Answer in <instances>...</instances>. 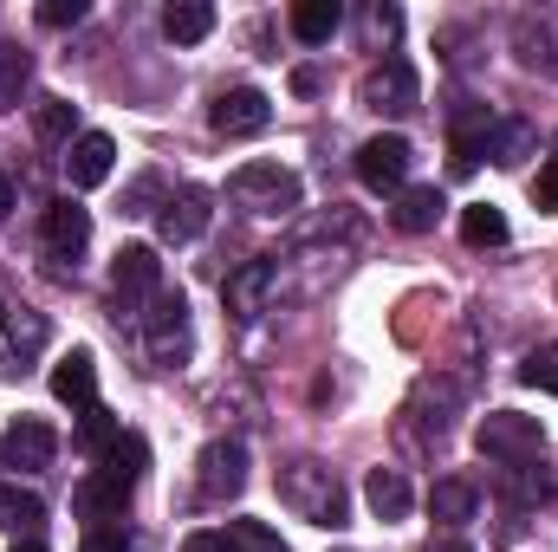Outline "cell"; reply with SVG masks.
<instances>
[{"label":"cell","instance_id":"1","mask_svg":"<svg viewBox=\"0 0 558 552\" xmlns=\"http://www.w3.org/2000/svg\"><path fill=\"white\" fill-rule=\"evenodd\" d=\"M279 501L312 527H331V533L344 527V488L325 461H286L279 468Z\"/></svg>","mask_w":558,"mask_h":552},{"label":"cell","instance_id":"2","mask_svg":"<svg viewBox=\"0 0 558 552\" xmlns=\"http://www.w3.org/2000/svg\"><path fill=\"white\" fill-rule=\"evenodd\" d=\"M474 448H481L487 461H500V468H526V461H539L546 429H539V416L487 410V416H481V429H474Z\"/></svg>","mask_w":558,"mask_h":552},{"label":"cell","instance_id":"3","mask_svg":"<svg viewBox=\"0 0 558 552\" xmlns=\"http://www.w3.org/2000/svg\"><path fill=\"white\" fill-rule=\"evenodd\" d=\"M143 345H149L156 364L189 358V299H182V286H156L143 299Z\"/></svg>","mask_w":558,"mask_h":552},{"label":"cell","instance_id":"4","mask_svg":"<svg viewBox=\"0 0 558 552\" xmlns=\"http://www.w3.org/2000/svg\"><path fill=\"white\" fill-rule=\"evenodd\" d=\"M228 195L254 215H286V208H299V176L286 163H241L228 176Z\"/></svg>","mask_w":558,"mask_h":552},{"label":"cell","instance_id":"5","mask_svg":"<svg viewBox=\"0 0 558 552\" xmlns=\"http://www.w3.org/2000/svg\"><path fill=\"white\" fill-rule=\"evenodd\" d=\"M357 98L377 111V118H410L422 105V79H416V65L403 59V52H390L384 65H371L364 72V85H357Z\"/></svg>","mask_w":558,"mask_h":552},{"label":"cell","instance_id":"6","mask_svg":"<svg viewBox=\"0 0 558 552\" xmlns=\"http://www.w3.org/2000/svg\"><path fill=\"white\" fill-rule=\"evenodd\" d=\"M241 488H247V448L228 442V435L208 442L202 461H195V501H202V507H228Z\"/></svg>","mask_w":558,"mask_h":552},{"label":"cell","instance_id":"7","mask_svg":"<svg viewBox=\"0 0 558 552\" xmlns=\"http://www.w3.org/2000/svg\"><path fill=\"white\" fill-rule=\"evenodd\" d=\"M410 163H416V149H410V137H397V131L357 143V176H364V189H377V195H397V189L410 182Z\"/></svg>","mask_w":558,"mask_h":552},{"label":"cell","instance_id":"8","mask_svg":"<svg viewBox=\"0 0 558 552\" xmlns=\"http://www.w3.org/2000/svg\"><path fill=\"white\" fill-rule=\"evenodd\" d=\"M208 124H215V137H260V131L274 124V98L254 92V85H234V92L215 98Z\"/></svg>","mask_w":558,"mask_h":552},{"label":"cell","instance_id":"9","mask_svg":"<svg viewBox=\"0 0 558 552\" xmlns=\"http://www.w3.org/2000/svg\"><path fill=\"white\" fill-rule=\"evenodd\" d=\"M156 228H162V241H169V248H189V241H202V228H208V189L182 182L175 195H162V208H156Z\"/></svg>","mask_w":558,"mask_h":552},{"label":"cell","instance_id":"10","mask_svg":"<svg viewBox=\"0 0 558 552\" xmlns=\"http://www.w3.org/2000/svg\"><path fill=\"white\" fill-rule=\"evenodd\" d=\"M131 481L124 475H111V468H98V475H85L78 488H72V507L85 514V520H124V507H131Z\"/></svg>","mask_w":558,"mask_h":552},{"label":"cell","instance_id":"11","mask_svg":"<svg viewBox=\"0 0 558 552\" xmlns=\"http://www.w3.org/2000/svg\"><path fill=\"white\" fill-rule=\"evenodd\" d=\"M52 397H59V404H72L78 416L98 404V358H92L85 345H72V351L52 364Z\"/></svg>","mask_w":558,"mask_h":552},{"label":"cell","instance_id":"12","mask_svg":"<svg viewBox=\"0 0 558 552\" xmlns=\"http://www.w3.org/2000/svg\"><path fill=\"white\" fill-rule=\"evenodd\" d=\"M513 52H520V65H526V72L558 79V20H553V13H526V20L513 26Z\"/></svg>","mask_w":558,"mask_h":552},{"label":"cell","instance_id":"13","mask_svg":"<svg viewBox=\"0 0 558 552\" xmlns=\"http://www.w3.org/2000/svg\"><path fill=\"white\" fill-rule=\"evenodd\" d=\"M111 163H118V143L105 137V131H85V137H72V149H65V176H72V189H98V182H111Z\"/></svg>","mask_w":558,"mask_h":552},{"label":"cell","instance_id":"14","mask_svg":"<svg viewBox=\"0 0 558 552\" xmlns=\"http://www.w3.org/2000/svg\"><path fill=\"white\" fill-rule=\"evenodd\" d=\"M111 286H118V305L149 299V292L162 286V261H156V248H124V254L111 261Z\"/></svg>","mask_w":558,"mask_h":552},{"label":"cell","instance_id":"15","mask_svg":"<svg viewBox=\"0 0 558 552\" xmlns=\"http://www.w3.org/2000/svg\"><path fill=\"white\" fill-rule=\"evenodd\" d=\"M85 241H92V215L65 195V202H52L46 208V248L52 254H65V261H78L85 254Z\"/></svg>","mask_w":558,"mask_h":552},{"label":"cell","instance_id":"16","mask_svg":"<svg viewBox=\"0 0 558 552\" xmlns=\"http://www.w3.org/2000/svg\"><path fill=\"white\" fill-rule=\"evenodd\" d=\"M7 461L13 468H52V455H59V435L46 429V422H33V416H20L13 429H7Z\"/></svg>","mask_w":558,"mask_h":552},{"label":"cell","instance_id":"17","mask_svg":"<svg viewBox=\"0 0 558 552\" xmlns=\"http://www.w3.org/2000/svg\"><path fill=\"white\" fill-rule=\"evenodd\" d=\"M274 286H279V267H274V261H247L241 274L228 279V305H234V319H260Z\"/></svg>","mask_w":558,"mask_h":552},{"label":"cell","instance_id":"18","mask_svg":"<svg viewBox=\"0 0 558 552\" xmlns=\"http://www.w3.org/2000/svg\"><path fill=\"white\" fill-rule=\"evenodd\" d=\"M0 527H7L13 540H39V527H46V501H39L33 488H20V481H0Z\"/></svg>","mask_w":558,"mask_h":552},{"label":"cell","instance_id":"19","mask_svg":"<svg viewBox=\"0 0 558 552\" xmlns=\"http://www.w3.org/2000/svg\"><path fill=\"white\" fill-rule=\"evenodd\" d=\"M364 501H371V514H377V520H403L416 494H410L403 468H371V475H364Z\"/></svg>","mask_w":558,"mask_h":552},{"label":"cell","instance_id":"20","mask_svg":"<svg viewBox=\"0 0 558 552\" xmlns=\"http://www.w3.org/2000/svg\"><path fill=\"white\" fill-rule=\"evenodd\" d=\"M441 208H448V202H441V189H435V182H422V189H403V195H397L390 221H397L403 235H428V228L441 221Z\"/></svg>","mask_w":558,"mask_h":552},{"label":"cell","instance_id":"21","mask_svg":"<svg viewBox=\"0 0 558 552\" xmlns=\"http://www.w3.org/2000/svg\"><path fill=\"white\" fill-rule=\"evenodd\" d=\"M162 33H169L175 46H195V39L215 33V7H208V0H169V7H162Z\"/></svg>","mask_w":558,"mask_h":552},{"label":"cell","instance_id":"22","mask_svg":"<svg viewBox=\"0 0 558 552\" xmlns=\"http://www.w3.org/2000/svg\"><path fill=\"white\" fill-rule=\"evenodd\" d=\"M286 20H292V33H299L305 46H325V39L338 33V20H344V7H338V0H299V7L286 13Z\"/></svg>","mask_w":558,"mask_h":552},{"label":"cell","instance_id":"23","mask_svg":"<svg viewBox=\"0 0 558 552\" xmlns=\"http://www.w3.org/2000/svg\"><path fill=\"white\" fill-rule=\"evenodd\" d=\"M474 507H481V494H474L468 481H454V475L428 488V514H435V520H448V527H461V520H474Z\"/></svg>","mask_w":558,"mask_h":552},{"label":"cell","instance_id":"24","mask_svg":"<svg viewBox=\"0 0 558 552\" xmlns=\"http://www.w3.org/2000/svg\"><path fill=\"white\" fill-rule=\"evenodd\" d=\"M26 85H33V52L20 39H0V111H13Z\"/></svg>","mask_w":558,"mask_h":552},{"label":"cell","instance_id":"25","mask_svg":"<svg viewBox=\"0 0 558 552\" xmlns=\"http://www.w3.org/2000/svg\"><path fill=\"white\" fill-rule=\"evenodd\" d=\"M461 241H468V248H500V241H507V215H500L494 202L461 208Z\"/></svg>","mask_w":558,"mask_h":552},{"label":"cell","instance_id":"26","mask_svg":"<svg viewBox=\"0 0 558 552\" xmlns=\"http://www.w3.org/2000/svg\"><path fill=\"white\" fill-rule=\"evenodd\" d=\"M33 131L46 143H72V131H78V105L72 98H39L33 105Z\"/></svg>","mask_w":558,"mask_h":552},{"label":"cell","instance_id":"27","mask_svg":"<svg viewBox=\"0 0 558 552\" xmlns=\"http://www.w3.org/2000/svg\"><path fill=\"white\" fill-rule=\"evenodd\" d=\"M118 435H124V429H118V416L105 410V404H92V410L78 416V448H85V455H98V461H105V455L118 448Z\"/></svg>","mask_w":558,"mask_h":552},{"label":"cell","instance_id":"28","mask_svg":"<svg viewBox=\"0 0 558 552\" xmlns=\"http://www.w3.org/2000/svg\"><path fill=\"white\" fill-rule=\"evenodd\" d=\"M0 319H7V338H13V351H39V345H46V319H39L33 305H20V299H0Z\"/></svg>","mask_w":558,"mask_h":552},{"label":"cell","instance_id":"29","mask_svg":"<svg viewBox=\"0 0 558 552\" xmlns=\"http://www.w3.org/2000/svg\"><path fill=\"white\" fill-rule=\"evenodd\" d=\"M487 156H494L500 169H520V163L533 156V124H494V131H487Z\"/></svg>","mask_w":558,"mask_h":552},{"label":"cell","instance_id":"30","mask_svg":"<svg viewBox=\"0 0 558 552\" xmlns=\"http://www.w3.org/2000/svg\"><path fill=\"white\" fill-rule=\"evenodd\" d=\"M487 131H494V124H461V131H454V143H448V169H454V176H474V169H481Z\"/></svg>","mask_w":558,"mask_h":552},{"label":"cell","instance_id":"31","mask_svg":"<svg viewBox=\"0 0 558 552\" xmlns=\"http://www.w3.org/2000/svg\"><path fill=\"white\" fill-rule=\"evenodd\" d=\"M228 552H286V540H279L267 520H228Z\"/></svg>","mask_w":558,"mask_h":552},{"label":"cell","instance_id":"32","mask_svg":"<svg viewBox=\"0 0 558 552\" xmlns=\"http://www.w3.org/2000/svg\"><path fill=\"white\" fill-rule=\"evenodd\" d=\"M520 384H533V391H553V397H558V345L526 351V364H520Z\"/></svg>","mask_w":558,"mask_h":552},{"label":"cell","instance_id":"33","mask_svg":"<svg viewBox=\"0 0 558 552\" xmlns=\"http://www.w3.org/2000/svg\"><path fill=\"white\" fill-rule=\"evenodd\" d=\"M98 468H111V475H124V481L137 488V475H143V435H118V448H111Z\"/></svg>","mask_w":558,"mask_h":552},{"label":"cell","instance_id":"34","mask_svg":"<svg viewBox=\"0 0 558 552\" xmlns=\"http://www.w3.org/2000/svg\"><path fill=\"white\" fill-rule=\"evenodd\" d=\"M85 0H39V26H78Z\"/></svg>","mask_w":558,"mask_h":552},{"label":"cell","instance_id":"35","mask_svg":"<svg viewBox=\"0 0 558 552\" xmlns=\"http://www.w3.org/2000/svg\"><path fill=\"white\" fill-rule=\"evenodd\" d=\"M156 195H162V182L156 176H137L131 195H124V215H156Z\"/></svg>","mask_w":558,"mask_h":552},{"label":"cell","instance_id":"36","mask_svg":"<svg viewBox=\"0 0 558 552\" xmlns=\"http://www.w3.org/2000/svg\"><path fill=\"white\" fill-rule=\"evenodd\" d=\"M533 208H539V215H558V163H546V169L533 176Z\"/></svg>","mask_w":558,"mask_h":552},{"label":"cell","instance_id":"37","mask_svg":"<svg viewBox=\"0 0 558 552\" xmlns=\"http://www.w3.org/2000/svg\"><path fill=\"white\" fill-rule=\"evenodd\" d=\"M78 552H131V540H124V527H92Z\"/></svg>","mask_w":558,"mask_h":552},{"label":"cell","instance_id":"38","mask_svg":"<svg viewBox=\"0 0 558 552\" xmlns=\"http://www.w3.org/2000/svg\"><path fill=\"white\" fill-rule=\"evenodd\" d=\"M371 33H377V39H397V33H403V13H397V7H371Z\"/></svg>","mask_w":558,"mask_h":552},{"label":"cell","instance_id":"39","mask_svg":"<svg viewBox=\"0 0 558 552\" xmlns=\"http://www.w3.org/2000/svg\"><path fill=\"white\" fill-rule=\"evenodd\" d=\"M182 552H228V540H221V533H189Z\"/></svg>","mask_w":558,"mask_h":552},{"label":"cell","instance_id":"40","mask_svg":"<svg viewBox=\"0 0 558 552\" xmlns=\"http://www.w3.org/2000/svg\"><path fill=\"white\" fill-rule=\"evenodd\" d=\"M13 215V176H0V221Z\"/></svg>","mask_w":558,"mask_h":552},{"label":"cell","instance_id":"41","mask_svg":"<svg viewBox=\"0 0 558 552\" xmlns=\"http://www.w3.org/2000/svg\"><path fill=\"white\" fill-rule=\"evenodd\" d=\"M428 552H474V547H468V540H435Z\"/></svg>","mask_w":558,"mask_h":552},{"label":"cell","instance_id":"42","mask_svg":"<svg viewBox=\"0 0 558 552\" xmlns=\"http://www.w3.org/2000/svg\"><path fill=\"white\" fill-rule=\"evenodd\" d=\"M13 552H46L39 540H13Z\"/></svg>","mask_w":558,"mask_h":552},{"label":"cell","instance_id":"43","mask_svg":"<svg viewBox=\"0 0 558 552\" xmlns=\"http://www.w3.org/2000/svg\"><path fill=\"white\" fill-rule=\"evenodd\" d=\"M553 163H558V156H553Z\"/></svg>","mask_w":558,"mask_h":552}]
</instances>
